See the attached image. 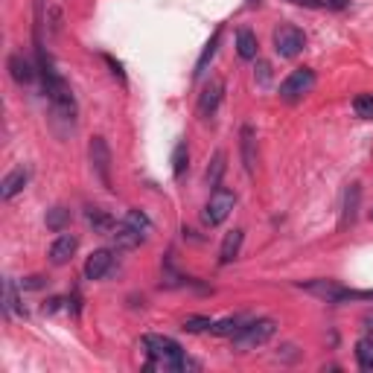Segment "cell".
I'll list each match as a JSON object with an SVG mask.
<instances>
[{
	"label": "cell",
	"mask_w": 373,
	"mask_h": 373,
	"mask_svg": "<svg viewBox=\"0 0 373 373\" xmlns=\"http://www.w3.org/2000/svg\"><path fill=\"white\" fill-rule=\"evenodd\" d=\"M9 76L18 82V85H32L35 76H38V64H32L23 53H12L9 56Z\"/></svg>",
	"instance_id": "10"
},
{
	"label": "cell",
	"mask_w": 373,
	"mask_h": 373,
	"mask_svg": "<svg viewBox=\"0 0 373 373\" xmlns=\"http://www.w3.org/2000/svg\"><path fill=\"white\" fill-rule=\"evenodd\" d=\"M359 204H361V184L359 181H353L344 190V204H341V221H338V228L341 230H347L350 225L356 221V216H359Z\"/></svg>",
	"instance_id": "14"
},
{
	"label": "cell",
	"mask_w": 373,
	"mask_h": 373,
	"mask_svg": "<svg viewBox=\"0 0 373 373\" xmlns=\"http://www.w3.org/2000/svg\"><path fill=\"white\" fill-rule=\"evenodd\" d=\"M272 44H274V53L280 58H295L303 53V47H306V32L295 27V23H280L272 32Z\"/></svg>",
	"instance_id": "5"
},
{
	"label": "cell",
	"mask_w": 373,
	"mask_h": 373,
	"mask_svg": "<svg viewBox=\"0 0 373 373\" xmlns=\"http://www.w3.org/2000/svg\"><path fill=\"white\" fill-rule=\"evenodd\" d=\"M315 82H318V76H315L312 67H298L291 70V73L280 82V99L283 102H298L303 99L306 93L315 88Z\"/></svg>",
	"instance_id": "6"
},
{
	"label": "cell",
	"mask_w": 373,
	"mask_h": 373,
	"mask_svg": "<svg viewBox=\"0 0 373 373\" xmlns=\"http://www.w3.org/2000/svg\"><path fill=\"white\" fill-rule=\"evenodd\" d=\"M44 286V277H27L23 280V289H41Z\"/></svg>",
	"instance_id": "30"
},
{
	"label": "cell",
	"mask_w": 373,
	"mask_h": 373,
	"mask_svg": "<svg viewBox=\"0 0 373 373\" xmlns=\"http://www.w3.org/2000/svg\"><path fill=\"white\" fill-rule=\"evenodd\" d=\"M221 97H225V79H210L202 88V93H198V105H195L198 117H202V120H210L221 105Z\"/></svg>",
	"instance_id": "8"
},
{
	"label": "cell",
	"mask_w": 373,
	"mask_h": 373,
	"mask_svg": "<svg viewBox=\"0 0 373 373\" xmlns=\"http://www.w3.org/2000/svg\"><path fill=\"white\" fill-rule=\"evenodd\" d=\"M242 239H245V230H242V228H233V230L225 233V239H221V248H219V263H221V265H230V263L239 256Z\"/></svg>",
	"instance_id": "15"
},
{
	"label": "cell",
	"mask_w": 373,
	"mask_h": 373,
	"mask_svg": "<svg viewBox=\"0 0 373 373\" xmlns=\"http://www.w3.org/2000/svg\"><path fill=\"white\" fill-rule=\"evenodd\" d=\"M237 53L242 62H254L256 56H260V41H256V32L248 29V27H242L237 32Z\"/></svg>",
	"instance_id": "17"
},
{
	"label": "cell",
	"mask_w": 373,
	"mask_h": 373,
	"mask_svg": "<svg viewBox=\"0 0 373 373\" xmlns=\"http://www.w3.org/2000/svg\"><path fill=\"white\" fill-rule=\"evenodd\" d=\"M85 216H88V225L93 228V230H97V233H111L117 225H114V219L108 216V213H105V210L102 207H88L85 210Z\"/></svg>",
	"instance_id": "20"
},
{
	"label": "cell",
	"mask_w": 373,
	"mask_h": 373,
	"mask_svg": "<svg viewBox=\"0 0 373 373\" xmlns=\"http://www.w3.org/2000/svg\"><path fill=\"white\" fill-rule=\"evenodd\" d=\"M79 251V237L76 233H58V237L50 242V251H47V256H50L53 265H67L70 260H73V254Z\"/></svg>",
	"instance_id": "9"
},
{
	"label": "cell",
	"mask_w": 373,
	"mask_h": 373,
	"mask_svg": "<svg viewBox=\"0 0 373 373\" xmlns=\"http://www.w3.org/2000/svg\"><path fill=\"white\" fill-rule=\"evenodd\" d=\"M27 184H29V169L15 167L12 172L3 175V181H0V198H3V202H12L18 193L27 190Z\"/></svg>",
	"instance_id": "11"
},
{
	"label": "cell",
	"mask_w": 373,
	"mask_h": 373,
	"mask_svg": "<svg viewBox=\"0 0 373 373\" xmlns=\"http://www.w3.org/2000/svg\"><path fill=\"white\" fill-rule=\"evenodd\" d=\"M289 3H298V6H306V9H321L324 0H289Z\"/></svg>",
	"instance_id": "29"
},
{
	"label": "cell",
	"mask_w": 373,
	"mask_h": 373,
	"mask_svg": "<svg viewBox=\"0 0 373 373\" xmlns=\"http://www.w3.org/2000/svg\"><path fill=\"white\" fill-rule=\"evenodd\" d=\"M186 169H190V146H186V140H178L172 149V175L184 178Z\"/></svg>",
	"instance_id": "19"
},
{
	"label": "cell",
	"mask_w": 373,
	"mask_h": 373,
	"mask_svg": "<svg viewBox=\"0 0 373 373\" xmlns=\"http://www.w3.org/2000/svg\"><path fill=\"white\" fill-rule=\"evenodd\" d=\"M353 111L361 120H373V93H359L353 99Z\"/></svg>",
	"instance_id": "27"
},
{
	"label": "cell",
	"mask_w": 373,
	"mask_h": 373,
	"mask_svg": "<svg viewBox=\"0 0 373 373\" xmlns=\"http://www.w3.org/2000/svg\"><path fill=\"white\" fill-rule=\"evenodd\" d=\"M38 76L44 82V93H47V99H50L53 111L62 117V120H76V97H73V91H70L64 76L53 67L50 56L44 53L41 44H38Z\"/></svg>",
	"instance_id": "1"
},
{
	"label": "cell",
	"mask_w": 373,
	"mask_h": 373,
	"mask_svg": "<svg viewBox=\"0 0 373 373\" xmlns=\"http://www.w3.org/2000/svg\"><path fill=\"white\" fill-rule=\"evenodd\" d=\"M111 239H114L117 251H132V248H137V245H143L146 233L137 230L134 225H128V221H120V225L111 230Z\"/></svg>",
	"instance_id": "13"
},
{
	"label": "cell",
	"mask_w": 373,
	"mask_h": 373,
	"mask_svg": "<svg viewBox=\"0 0 373 373\" xmlns=\"http://www.w3.org/2000/svg\"><path fill=\"white\" fill-rule=\"evenodd\" d=\"M123 221H128V225H134L137 230H143V233H149V230H152V219L143 213V210H137V207H134V210H128V213L123 216Z\"/></svg>",
	"instance_id": "28"
},
{
	"label": "cell",
	"mask_w": 373,
	"mask_h": 373,
	"mask_svg": "<svg viewBox=\"0 0 373 373\" xmlns=\"http://www.w3.org/2000/svg\"><path fill=\"white\" fill-rule=\"evenodd\" d=\"M114 265V251L111 248H97L85 260V280H102Z\"/></svg>",
	"instance_id": "12"
},
{
	"label": "cell",
	"mask_w": 373,
	"mask_h": 373,
	"mask_svg": "<svg viewBox=\"0 0 373 373\" xmlns=\"http://www.w3.org/2000/svg\"><path fill=\"white\" fill-rule=\"evenodd\" d=\"M18 283L12 277H6L3 280V315L6 318H15V315L21 312V306H18Z\"/></svg>",
	"instance_id": "21"
},
{
	"label": "cell",
	"mask_w": 373,
	"mask_h": 373,
	"mask_svg": "<svg viewBox=\"0 0 373 373\" xmlns=\"http://www.w3.org/2000/svg\"><path fill=\"white\" fill-rule=\"evenodd\" d=\"M143 350L152 359V368H163V370H184L190 361H186L181 344L169 335H158V333H149L143 335Z\"/></svg>",
	"instance_id": "2"
},
{
	"label": "cell",
	"mask_w": 373,
	"mask_h": 373,
	"mask_svg": "<svg viewBox=\"0 0 373 373\" xmlns=\"http://www.w3.org/2000/svg\"><path fill=\"white\" fill-rule=\"evenodd\" d=\"M268 70H272V67H268L265 62H260V82H268Z\"/></svg>",
	"instance_id": "31"
},
{
	"label": "cell",
	"mask_w": 373,
	"mask_h": 373,
	"mask_svg": "<svg viewBox=\"0 0 373 373\" xmlns=\"http://www.w3.org/2000/svg\"><path fill=\"white\" fill-rule=\"evenodd\" d=\"M233 207H237V193L219 184L216 190L210 193L207 204H204V210H202V221H204L207 228H219V225H225L228 216L233 213Z\"/></svg>",
	"instance_id": "4"
},
{
	"label": "cell",
	"mask_w": 373,
	"mask_h": 373,
	"mask_svg": "<svg viewBox=\"0 0 373 373\" xmlns=\"http://www.w3.org/2000/svg\"><path fill=\"white\" fill-rule=\"evenodd\" d=\"M67 225H70V210H67V207L47 210V228H50L53 233H62Z\"/></svg>",
	"instance_id": "25"
},
{
	"label": "cell",
	"mask_w": 373,
	"mask_h": 373,
	"mask_svg": "<svg viewBox=\"0 0 373 373\" xmlns=\"http://www.w3.org/2000/svg\"><path fill=\"white\" fill-rule=\"evenodd\" d=\"M210 326H213V321H210L207 315H186L181 330L184 333H210Z\"/></svg>",
	"instance_id": "26"
},
{
	"label": "cell",
	"mask_w": 373,
	"mask_h": 373,
	"mask_svg": "<svg viewBox=\"0 0 373 373\" xmlns=\"http://www.w3.org/2000/svg\"><path fill=\"white\" fill-rule=\"evenodd\" d=\"M221 175H225V152H216L213 155V163L207 167V172H204V181H207V186H216L221 184Z\"/></svg>",
	"instance_id": "23"
},
{
	"label": "cell",
	"mask_w": 373,
	"mask_h": 373,
	"mask_svg": "<svg viewBox=\"0 0 373 373\" xmlns=\"http://www.w3.org/2000/svg\"><path fill=\"white\" fill-rule=\"evenodd\" d=\"M245 324V318H239V315H230V318H221V321H213V326H210V333L213 335H237L239 326Z\"/></svg>",
	"instance_id": "24"
},
{
	"label": "cell",
	"mask_w": 373,
	"mask_h": 373,
	"mask_svg": "<svg viewBox=\"0 0 373 373\" xmlns=\"http://www.w3.org/2000/svg\"><path fill=\"white\" fill-rule=\"evenodd\" d=\"M219 41H221V23L213 29V35H210V41L204 44V50H202V56L195 58V70H193V76L198 79V76H204V70H207V64L213 62V56H216V50H219Z\"/></svg>",
	"instance_id": "18"
},
{
	"label": "cell",
	"mask_w": 373,
	"mask_h": 373,
	"mask_svg": "<svg viewBox=\"0 0 373 373\" xmlns=\"http://www.w3.org/2000/svg\"><path fill=\"white\" fill-rule=\"evenodd\" d=\"M356 365L361 370H373V335H365L356 341Z\"/></svg>",
	"instance_id": "22"
},
{
	"label": "cell",
	"mask_w": 373,
	"mask_h": 373,
	"mask_svg": "<svg viewBox=\"0 0 373 373\" xmlns=\"http://www.w3.org/2000/svg\"><path fill=\"white\" fill-rule=\"evenodd\" d=\"M88 158H91V167L93 175L99 178V184L105 190H114V181H111V146L105 137H91V146H88Z\"/></svg>",
	"instance_id": "7"
},
{
	"label": "cell",
	"mask_w": 373,
	"mask_h": 373,
	"mask_svg": "<svg viewBox=\"0 0 373 373\" xmlns=\"http://www.w3.org/2000/svg\"><path fill=\"white\" fill-rule=\"evenodd\" d=\"M365 330H373V318H370V315L365 318Z\"/></svg>",
	"instance_id": "32"
},
{
	"label": "cell",
	"mask_w": 373,
	"mask_h": 373,
	"mask_svg": "<svg viewBox=\"0 0 373 373\" xmlns=\"http://www.w3.org/2000/svg\"><path fill=\"white\" fill-rule=\"evenodd\" d=\"M239 149H242V163L248 175L256 172V137H254V128L251 125H242L239 132Z\"/></svg>",
	"instance_id": "16"
},
{
	"label": "cell",
	"mask_w": 373,
	"mask_h": 373,
	"mask_svg": "<svg viewBox=\"0 0 373 373\" xmlns=\"http://www.w3.org/2000/svg\"><path fill=\"white\" fill-rule=\"evenodd\" d=\"M274 333H277V324L272 318H256V321H245L230 341H233V350H237V353H248V350L263 347Z\"/></svg>",
	"instance_id": "3"
}]
</instances>
